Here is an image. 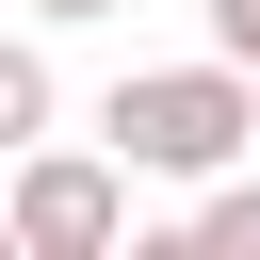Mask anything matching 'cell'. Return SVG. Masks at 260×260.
<instances>
[{"label":"cell","mask_w":260,"mask_h":260,"mask_svg":"<svg viewBox=\"0 0 260 260\" xmlns=\"http://www.w3.org/2000/svg\"><path fill=\"white\" fill-rule=\"evenodd\" d=\"M81 146L114 162V179H162V195H228V179H260V81L244 65H130L98 114H81Z\"/></svg>","instance_id":"1"},{"label":"cell","mask_w":260,"mask_h":260,"mask_svg":"<svg viewBox=\"0 0 260 260\" xmlns=\"http://www.w3.org/2000/svg\"><path fill=\"white\" fill-rule=\"evenodd\" d=\"M146 211H130V179L98 162V146H32L16 179H0V244L16 260H114Z\"/></svg>","instance_id":"2"},{"label":"cell","mask_w":260,"mask_h":260,"mask_svg":"<svg viewBox=\"0 0 260 260\" xmlns=\"http://www.w3.org/2000/svg\"><path fill=\"white\" fill-rule=\"evenodd\" d=\"M32 146H65V65H49V32H0V179Z\"/></svg>","instance_id":"3"},{"label":"cell","mask_w":260,"mask_h":260,"mask_svg":"<svg viewBox=\"0 0 260 260\" xmlns=\"http://www.w3.org/2000/svg\"><path fill=\"white\" fill-rule=\"evenodd\" d=\"M195 260H260V179H228V195H195Z\"/></svg>","instance_id":"4"},{"label":"cell","mask_w":260,"mask_h":260,"mask_svg":"<svg viewBox=\"0 0 260 260\" xmlns=\"http://www.w3.org/2000/svg\"><path fill=\"white\" fill-rule=\"evenodd\" d=\"M195 16H211V65H244V81H260V0H195Z\"/></svg>","instance_id":"5"},{"label":"cell","mask_w":260,"mask_h":260,"mask_svg":"<svg viewBox=\"0 0 260 260\" xmlns=\"http://www.w3.org/2000/svg\"><path fill=\"white\" fill-rule=\"evenodd\" d=\"M114 260H195V211H162V228H130Z\"/></svg>","instance_id":"6"},{"label":"cell","mask_w":260,"mask_h":260,"mask_svg":"<svg viewBox=\"0 0 260 260\" xmlns=\"http://www.w3.org/2000/svg\"><path fill=\"white\" fill-rule=\"evenodd\" d=\"M81 16H114V0H16V32H81Z\"/></svg>","instance_id":"7"},{"label":"cell","mask_w":260,"mask_h":260,"mask_svg":"<svg viewBox=\"0 0 260 260\" xmlns=\"http://www.w3.org/2000/svg\"><path fill=\"white\" fill-rule=\"evenodd\" d=\"M0 260H16V244H0Z\"/></svg>","instance_id":"8"}]
</instances>
